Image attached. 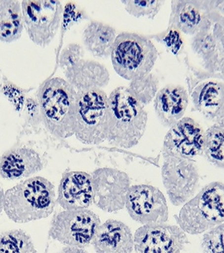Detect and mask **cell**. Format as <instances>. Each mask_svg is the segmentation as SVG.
Segmentation results:
<instances>
[{"label":"cell","mask_w":224,"mask_h":253,"mask_svg":"<svg viewBox=\"0 0 224 253\" xmlns=\"http://www.w3.org/2000/svg\"><path fill=\"white\" fill-rule=\"evenodd\" d=\"M23 11L17 1H0V40L11 42L23 30Z\"/></svg>","instance_id":"obj_23"},{"label":"cell","mask_w":224,"mask_h":253,"mask_svg":"<svg viewBox=\"0 0 224 253\" xmlns=\"http://www.w3.org/2000/svg\"><path fill=\"white\" fill-rule=\"evenodd\" d=\"M100 219L88 209L65 210L54 216L49 235L67 247L85 249L92 244Z\"/></svg>","instance_id":"obj_7"},{"label":"cell","mask_w":224,"mask_h":253,"mask_svg":"<svg viewBox=\"0 0 224 253\" xmlns=\"http://www.w3.org/2000/svg\"><path fill=\"white\" fill-rule=\"evenodd\" d=\"M92 245L97 253H132L134 235L124 222L109 219L100 224Z\"/></svg>","instance_id":"obj_17"},{"label":"cell","mask_w":224,"mask_h":253,"mask_svg":"<svg viewBox=\"0 0 224 253\" xmlns=\"http://www.w3.org/2000/svg\"><path fill=\"white\" fill-rule=\"evenodd\" d=\"M85 52L83 48L77 43L70 44L65 50L62 52L60 58V65L65 69L71 68L79 61L83 59Z\"/></svg>","instance_id":"obj_29"},{"label":"cell","mask_w":224,"mask_h":253,"mask_svg":"<svg viewBox=\"0 0 224 253\" xmlns=\"http://www.w3.org/2000/svg\"><path fill=\"white\" fill-rule=\"evenodd\" d=\"M77 91L67 81L52 78L42 85L38 94L42 119L49 132L66 139L74 135Z\"/></svg>","instance_id":"obj_3"},{"label":"cell","mask_w":224,"mask_h":253,"mask_svg":"<svg viewBox=\"0 0 224 253\" xmlns=\"http://www.w3.org/2000/svg\"><path fill=\"white\" fill-rule=\"evenodd\" d=\"M43 169L40 157L31 148L14 150L0 163V174L6 179L27 178Z\"/></svg>","instance_id":"obj_21"},{"label":"cell","mask_w":224,"mask_h":253,"mask_svg":"<svg viewBox=\"0 0 224 253\" xmlns=\"http://www.w3.org/2000/svg\"><path fill=\"white\" fill-rule=\"evenodd\" d=\"M64 16L65 17V20L68 23V25H69L70 20L71 23H75L79 20L86 18V15L84 11L74 3H70L67 5L66 11Z\"/></svg>","instance_id":"obj_32"},{"label":"cell","mask_w":224,"mask_h":253,"mask_svg":"<svg viewBox=\"0 0 224 253\" xmlns=\"http://www.w3.org/2000/svg\"><path fill=\"white\" fill-rule=\"evenodd\" d=\"M36 247L29 234L21 229L0 234V253H36Z\"/></svg>","instance_id":"obj_25"},{"label":"cell","mask_w":224,"mask_h":253,"mask_svg":"<svg viewBox=\"0 0 224 253\" xmlns=\"http://www.w3.org/2000/svg\"><path fill=\"white\" fill-rule=\"evenodd\" d=\"M177 225L189 235L205 233L224 222V183L215 181L205 186L183 205L175 216Z\"/></svg>","instance_id":"obj_4"},{"label":"cell","mask_w":224,"mask_h":253,"mask_svg":"<svg viewBox=\"0 0 224 253\" xmlns=\"http://www.w3.org/2000/svg\"><path fill=\"white\" fill-rule=\"evenodd\" d=\"M4 201H5V193L3 190L0 187V214L4 209Z\"/></svg>","instance_id":"obj_34"},{"label":"cell","mask_w":224,"mask_h":253,"mask_svg":"<svg viewBox=\"0 0 224 253\" xmlns=\"http://www.w3.org/2000/svg\"><path fill=\"white\" fill-rule=\"evenodd\" d=\"M59 204L65 210L87 209L93 203L92 177L84 171H69L59 187Z\"/></svg>","instance_id":"obj_16"},{"label":"cell","mask_w":224,"mask_h":253,"mask_svg":"<svg viewBox=\"0 0 224 253\" xmlns=\"http://www.w3.org/2000/svg\"><path fill=\"white\" fill-rule=\"evenodd\" d=\"M212 20V33L224 50V14L216 11H208Z\"/></svg>","instance_id":"obj_31"},{"label":"cell","mask_w":224,"mask_h":253,"mask_svg":"<svg viewBox=\"0 0 224 253\" xmlns=\"http://www.w3.org/2000/svg\"><path fill=\"white\" fill-rule=\"evenodd\" d=\"M205 131L191 118L183 117L170 127L163 143L164 158L193 160L203 155Z\"/></svg>","instance_id":"obj_14"},{"label":"cell","mask_w":224,"mask_h":253,"mask_svg":"<svg viewBox=\"0 0 224 253\" xmlns=\"http://www.w3.org/2000/svg\"><path fill=\"white\" fill-rule=\"evenodd\" d=\"M161 41L168 50L174 54L177 55L181 51L183 42L180 36V32L174 27H169L167 31L161 35Z\"/></svg>","instance_id":"obj_30"},{"label":"cell","mask_w":224,"mask_h":253,"mask_svg":"<svg viewBox=\"0 0 224 253\" xmlns=\"http://www.w3.org/2000/svg\"><path fill=\"white\" fill-rule=\"evenodd\" d=\"M161 177L167 196L175 206L186 204L200 186V171L193 160L164 158Z\"/></svg>","instance_id":"obj_8"},{"label":"cell","mask_w":224,"mask_h":253,"mask_svg":"<svg viewBox=\"0 0 224 253\" xmlns=\"http://www.w3.org/2000/svg\"><path fill=\"white\" fill-rule=\"evenodd\" d=\"M55 206V187L46 178H29L7 190L4 210L17 223H26L48 217Z\"/></svg>","instance_id":"obj_2"},{"label":"cell","mask_w":224,"mask_h":253,"mask_svg":"<svg viewBox=\"0 0 224 253\" xmlns=\"http://www.w3.org/2000/svg\"><path fill=\"white\" fill-rule=\"evenodd\" d=\"M191 48L202 67V70L194 73L196 78L224 81V50L212 33V20L208 12L201 28L193 36Z\"/></svg>","instance_id":"obj_13"},{"label":"cell","mask_w":224,"mask_h":253,"mask_svg":"<svg viewBox=\"0 0 224 253\" xmlns=\"http://www.w3.org/2000/svg\"><path fill=\"white\" fill-rule=\"evenodd\" d=\"M23 24L30 39L45 46L57 34L62 22V4L59 1H23L21 4Z\"/></svg>","instance_id":"obj_9"},{"label":"cell","mask_w":224,"mask_h":253,"mask_svg":"<svg viewBox=\"0 0 224 253\" xmlns=\"http://www.w3.org/2000/svg\"><path fill=\"white\" fill-rule=\"evenodd\" d=\"M68 82L77 92L101 89L109 84V71L100 62L81 59L71 68L65 70Z\"/></svg>","instance_id":"obj_20"},{"label":"cell","mask_w":224,"mask_h":253,"mask_svg":"<svg viewBox=\"0 0 224 253\" xmlns=\"http://www.w3.org/2000/svg\"><path fill=\"white\" fill-rule=\"evenodd\" d=\"M110 125L109 97L101 89L77 92L74 135L87 145L107 140Z\"/></svg>","instance_id":"obj_5"},{"label":"cell","mask_w":224,"mask_h":253,"mask_svg":"<svg viewBox=\"0 0 224 253\" xmlns=\"http://www.w3.org/2000/svg\"><path fill=\"white\" fill-rule=\"evenodd\" d=\"M114 27L99 21H91L83 32V42L88 51L98 58L111 56L117 38Z\"/></svg>","instance_id":"obj_22"},{"label":"cell","mask_w":224,"mask_h":253,"mask_svg":"<svg viewBox=\"0 0 224 253\" xmlns=\"http://www.w3.org/2000/svg\"><path fill=\"white\" fill-rule=\"evenodd\" d=\"M93 203L105 212L118 211L126 205L131 187L130 178L124 171L116 169L100 168L91 174Z\"/></svg>","instance_id":"obj_10"},{"label":"cell","mask_w":224,"mask_h":253,"mask_svg":"<svg viewBox=\"0 0 224 253\" xmlns=\"http://www.w3.org/2000/svg\"><path fill=\"white\" fill-rule=\"evenodd\" d=\"M121 2L131 15L137 18L147 17L150 20L158 14L164 4V1L158 0H130L121 1Z\"/></svg>","instance_id":"obj_27"},{"label":"cell","mask_w":224,"mask_h":253,"mask_svg":"<svg viewBox=\"0 0 224 253\" xmlns=\"http://www.w3.org/2000/svg\"><path fill=\"white\" fill-rule=\"evenodd\" d=\"M189 103V94L180 85H167L158 90L154 108L163 126L171 127L181 120Z\"/></svg>","instance_id":"obj_18"},{"label":"cell","mask_w":224,"mask_h":253,"mask_svg":"<svg viewBox=\"0 0 224 253\" xmlns=\"http://www.w3.org/2000/svg\"><path fill=\"white\" fill-rule=\"evenodd\" d=\"M201 248L203 253H224V222L203 233Z\"/></svg>","instance_id":"obj_28"},{"label":"cell","mask_w":224,"mask_h":253,"mask_svg":"<svg viewBox=\"0 0 224 253\" xmlns=\"http://www.w3.org/2000/svg\"><path fill=\"white\" fill-rule=\"evenodd\" d=\"M159 81L154 74H149L130 81L128 90L143 106L150 104L158 91Z\"/></svg>","instance_id":"obj_26"},{"label":"cell","mask_w":224,"mask_h":253,"mask_svg":"<svg viewBox=\"0 0 224 253\" xmlns=\"http://www.w3.org/2000/svg\"><path fill=\"white\" fill-rule=\"evenodd\" d=\"M125 207L131 218L143 225L164 223L169 216L167 201L162 192L148 184L131 186Z\"/></svg>","instance_id":"obj_12"},{"label":"cell","mask_w":224,"mask_h":253,"mask_svg":"<svg viewBox=\"0 0 224 253\" xmlns=\"http://www.w3.org/2000/svg\"><path fill=\"white\" fill-rule=\"evenodd\" d=\"M109 102L110 125L108 142L120 148L135 146L146 130L148 115L145 106L124 86L118 87L112 91Z\"/></svg>","instance_id":"obj_1"},{"label":"cell","mask_w":224,"mask_h":253,"mask_svg":"<svg viewBox=\"0 0 224 253\" xmlns=\"http://www.w3.org/2000/svg\"><path fill=\"white\" fill-rule=\"evenodd\" d=\"M188 244L179 225L166 222L142 225L134 235L135 253H182Z\"/></svg>","instance_id":"obj_11"},{"label":"cell","mask_w":224,"mask_h":253,"mask_svg":"<svg viewBox=\"0 0 224 253\" xmlns=\"http://www.w3.org/2000/svg\"><path fill=\"white\" fill-rule=\"evenodd\" d=\"M203 155L211 164L224 169V120L205 131Z\"/></svg>","instance_id":"obj_24"},{"label":"cell","mask_w":224,"mask_h":253,"mask_svg":"<svg viewBox=\"0 0 224 253\" xmlns=\"http://www.w3.org/2000/svg\"><path fill=\"white\" fill-rule=\"evenodd\" d=\"M158 51L148 38L134 33H121L116 38L111 58L114 71L127 81L149 74Z\"/></svg>","instance_id":"obj_6"},{"label":"cell","mask_w":224,"mask_h":253,"mask_svg":"<svg viewBox=\"0 0 224 253\" xmlns=\"http://www.w3.org/2000/svg\"><path fill=\"white\" fill-rule=\"evenodd\" d=\"M58 253H88L85 249L74 247H65Z\"/></svg>","instance_id":"obj_33"},{"label":"cell","mask_w":224,"mask_h":253,"mask_svg":"<svg viewBox=\"0 0 224 253\" xmlns=\"http://www.w3.org/2000/svg\"><path fill=\"white\" fill-rule=\"evenodd\" d=\"M208 11L209 1H172L169 27L193 36L201 28Z\"/></svg>","instance_id":"obj_19"},{"label":"cell","mask_w":224,"mask_h":253,"mask_svg":"<svg viewBox=\"0 0 224 253\" xmlns=\"http://www.w3.org/2000/svg\"><path fill=\"white\" fill-rule=\"evenodd\" d=\"M191 86L189 94L195 110L214 123L224 121V82L198 80V83Z\"/></svg>","instance_id":"obj_15"}]
</instances>
